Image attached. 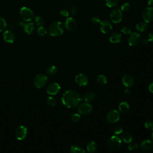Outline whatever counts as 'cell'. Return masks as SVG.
<instances>
[{
    "label": "cell",
    "instance_id": "6da1fadb",
    "mask_svg": "<svg viewBox=\"0 0 153 153\" xmlns=\"http://www.w3.org/2000/svg\"><path fill=\"white\" fill-rule=\"evenodd\" d=\"M81 100L79 94L71 90L66 91L62 97V103L68 108L76 107Z\"/></svg>",
    "mask_w": 153,
    "mask_h": 153
},
{
    "label": "cell",
    "instance_id": "7a4b0ae2",
    "mask_svg": "<svg viewBox=\"0 0 153 153\" xmlns=\"http://www.w3.org/2000/svg\"><path fill=\"white\" fill-rule=\"evenodd\" d=\"M64 31V26L60 21L53 22L48 27V33L51 36H58L63 34Z\"/></svg>",
    "mask_w": 153,
    "mask_h": 153
},
{
    "label": "cell",
    "instance_id": "3957f363",
    "mask_svg": "<svg viewBox=\"0 0 153 153\" xmlns=\"http://www.w3.org/2000/svg\"><path fill=\"white\" fill-rule=\"evenodd\" d=\"M121 146V139L116 136L114 135L111 136L107 143L108 148L111 151H116L118 150Z\"/></svg>",
    "mask_w": 153,
    "mask_h": 153
},
{
    "label": "cell",
    "instance_id": "277c9868",
    "mask_svg": "<svg viewBox=\"0 0 153 153\" xmlns=\"http://www.w3.org/2000/svg\"><path fill=\"white\" fill-rule=\"evenodd\" d=\"M20 16L25 22L31 21L34 17L33 11L27 7H23L21 8L20 10Z\"/></svg>",
    "mask_w": 153,
    "mask_h": 153
},
{
    "label": "cell",
    "instance_id": "5b68a950",
    "mask_svg": "<svg viewBox=\"0 0 153 153\" xmlns=\"http://www.w3.org/2000/svg\"><path fill=\"white\" fill-rule=\"evenodd\" d=\"M48 82V76L44 74H38L33 79V84L38 88H41L44 87Z\"/></svg>",
    "mask_w": 153,
    "mask_h": 153
},
{
    "label": "cell",
    "instance_id": "8992f818",
    "mask_svg": "<svg viewBox=\"0 0 153 153\" xmlns=\"http://www.w3.org/2000/svg\"><path fill=\"white\" fill-rule=\"evenodd\" d=\"M111 20L114 23H119L123 20V13L121 10L114 8L109 13Z\"/></svg>",
    "mask_w": 153,
    "mask_h": 153
},
{
    "label": "cell",
    "instance_id": "52a82bcc",
    "mask_svg": "<svg viewBox=\"0 0 153 153\" xmlns=\"http://www.w3.org/2000/svg\"><path fill=\"white\" fill-rule=\"evenodd\" d=\"M93 111L92 105L87 102L80 104L78 108V111L80 115L90 114Z\"/></svg>",
    "mask_w": 153,
    "mask_h": 153
},
{
    "label": "cell",
    "instance_id": "ba28073f",
    "mask_svg": "<svg viewBox=\"0 0 153 153\" xmlns=\"http://www.w3.org/2000/svg\"><path fill=\"white\" fill-rule=\"evenodd\" d=\"M141 41V36L137 32H133L130 33L127 42L130 46L134 47L137 45Z\"/></svg>",
    "mask_w": 153,
    "mask_h": 153
},
{
    "label": "cell",
    "instance_id": "9c48e42d",
    "mask_svg": "<svg viewBox=\"0 0 153 153\" xmlns=\"http://www.w3.org/2000/svg\"><path fill=\"white\" fill-rule=\"evenodd\" d=\"M120 118V115L117 110L113 109L110 111L107 114L106 120L110 124H114L117 122Z\"/></svg>",
    "mask_w": 153,
    "mask_h": 153
},
{
    "label": "cell",
    "instance_id": "30bf717a",
    "mask_svg": "<svg viewBox=\"0 0 153 153\" xmlns=\"http://www.w3.org/2000/svg\"><path fill=\"white\" fill-rule=\"evenodd\" d=\"M142 17L143 21L146 23H150L153 20V7H146L142 13Z\"/></svg>",
    "mask_w": 153,
    "mask_h": 153
},
{
    "label": "cell",
    "instance_id": "8fae6325",
    "mask_svg": "<svg viewBox=\"0 0 153 153\" xmlns=\"http://www.w3.org/2000/svg\"><path fill=\"white\" fill-rule=\"evenodd\" d=\"M14 134L17 139L19 140H23L27 136V128L24 126H20L16 129Z\"/></svg>",
    "mask_w": 153,
    "mask_h": 153
},
{
    "label": "cell",
    "instance_id": "7c38bea8",
    "mask_svg": "<svg viewBox=\"0 0 153 153\" xmlns=\"http://www.w3.org/2000/svg\"><path fill=\"white\" fill-rule=\"evenodd\" d=\"M112 27L111 22L108 20H103L100 23V31L104 34L109 33L112 30Z\"/></svg>",
    "mask_w": 153,
    "mask_h": 153
},
{
    "label": "cell",
    "instance_id": "4fadbf2b",
    "mask_svg": "<svg viewBox=\"0 0 153 153\" xmlns=\"http://www.w3.org/2000/svg\"><path fill=\"white\" fill-rule=\"evenodd\" d=\"M75 82L77 85L81 87H84L87 85L88 82V79L87 75H85L84 74L80 73L76 75L75 78Z\"/></svg>",
    "mask_w": 153,
    "mask_h": 153
},
{
    "label": "cell",
    "instance_id": "5bb4252c",
    "mask_svg": "<svg viewBox=\"0 0 153 153\" xmlns=\"http://www.w3.org/2000/svg\"><path fill=\"white\" fill-rule=\"evenodd\" d=\"M65 27L68 31H74L76 29L77 27L76 21L73 17H68L65 20Z\"/></svg>",
    "mask_w": 153,
    "mask_h": 153
},
{
    "label": "cell",
    "instance_id": "9a60e30c",
    "mask_svg": "<svg viewBox=\"0 0 153 153\" xmlns=\"http://www.w3.org/2000/svg\"><path fill=\"white\" fill-rule=\"evenodd\" d=\"M60 86L59 85V84L56 82H53L47 86L46 88V91L48 94L53 96L57 94L60 91Z\"/></svg>",
    "mask_w": 153,
    "mask_h": 153
},
{
    "label": "cell",
    "instance_id": "2e32d148",
    "mask_svg": "<svg viewBox=\"0 0 153 153\" xmlns=\"http://www.w3.org/2000/svg\"><path fill=\"white\" fill-rule=\"evenodd\" d=\"M3 38L6 42L12 44L15 40V35L12 30H7L3 33Z\"/></svg>",
    "mask_w": 153,
    "mask_h": 153
},
{
    "label": "cell",
    "instance_id": "e0dca14e",
    "mask_svg": "<svg viewBox=\"0 0 153 153\" xmlns=\"http://www.w3.org/2000/svg\"><path fill=\"white\" fill-rule=\"evenodd\" d=\"M123 84L127 88H130L134 85V79L130 74H126L122 78Z\"/></svg>",
    "mask_w": 153,
    "mask_h": 153
},
{
    "label": "cell",
    "instance_id": "ac0fdd59",
    "mask_svg": "<svg viewBox=\"0 0 153 153\" xmlns=\"http://www.w3.org/2000/svg\"><path fill=\"white\" fill-rule=\"evenodd\" d=\"M122 40V35L118 32H114L109 36V41L112 44H118Z\"/></svg>",
    "mask_w": 153,
    "mask_h": 153
},
{
    "label": "cell",
    "instance_id": "d6986e66",
    "mask_svg": "<svg viewBox=\"0 0 153 153\" xmlns=\"http://www.w3.org/2000/svg\"><path fill=\"white\" fill-rule=\"evenodd\" d=\"M140 146L144 151H149L153 147V143L150 139H146L142 141Z\"/></svg>",
    "mask_w": 153,
    "mask_h": 153
},
{
    "label": "cell",
    "instance_id": "ffe728a7",
    "mask_svg": "<svg viewBox=\"0 0 153 153\" xmlns=\"http://www.w3.org/2000/svg\"><path fill=\"white\" fill-rule=\"evenodd\" d=\"M148 23L144 21H140L136 24V29L137 31L140 32H143L145 31L148 28Z\"/></svg>",
    "mask_w": 153,
    "mask_h": 153
},
{
    "label": "cell",
    "instance_id": "44dd1931",
    "mask_svg": "<svg viewBox=\"0 0 153 153\" xmlns=\"http://www.w3.org/2000/svg\"><path fill=\"white\" fill-rule=\"evenodd\" d=\"M24 31L28 35H31L35 30V25L33 23H27L23 25Z\"/></svg>",
    "mask_w": 153,
    "mask_h": 153
},
{
    "label": "cell",
    "instance_id": "7402d4cb",
    "mask_svg": "<svg viewBox=\"0 0 153 153\" xmlns=\"http://www.w3.org/2000/svg\"><path fill=\"white\" fill-rule=\"evenodd\" d=\"M69 153H87V152L81 146L75 145L71 146Z\"/></svg>",
    "mask_w": 153,
    "mask_h": 153
},
{
    "label": "cell",
    "instance_id": "603a6c76",
    "mask_svg": "<svg viewBox=\"0 0 153 153\" xmlns=\"http://www.w3.org/2000/svg\"><path fill=\"white\" fill-rule=\"evenodd\" d=\"M130 108V105L127 102H122L118 105V109L120 112L125 114L128 112Z\"/></svg>",
    "mask_w": 153,
    "mask_h": 153
},
{
    "label": "cell",
    "instance_id": "cb8c5ba5",
    "mask_svg": "<svg viewBox=\"0 0 153 153\" xmlns=\"http://www.w3.org/2000/svg\"><path fill=\"white\" fill-rule=\"evenodd\" d=\"M95 97V94L93 92H88V93H85L82 98H81V100H84L85 102H90L91 101H92Z\"/></svg>",
    "mask_w": 153,
    "mask_h": 153
},
{
    "label": "cell",
    "instance_id": "d4e9b609",
    "mask_svg": "<svg viewBox=\"0 0 153 153\" xmlns=\"http://www.w3.org/2000/svg\"><path fill=\"white\" fill-rule=\"evenodd\" d=\"M97 143L94 141H91L87 146V151L88 153H94L97 150Z\"/></svg>",
    "mask_w": 153,
    "mask_h": 153
},
{
    "label": "cell",
    "instance_id": "484cf974",
    "mask_svg": "<svg viewBox=\"0 0 153 153\" xmlns=\"http://www.w3.org/2000/svg\"><path fill=\"white\" fill-rule=\"evenodd\" d=\"M122 139L126 143H131L133 139L132 135L128 131H124L122 134Z\"/></svg>",
    "mask_w": 153,
    "mask_h": 153
},
{
    "label": "cell",
    "instance_id": "4316f807",
    "mask_svg": "<svg viewBox=\"0 0 153 153\" xmlns=\"http://www.w3.org/2000/svg\"><path fill=\"white\" fill-rule=\"evenodd\" d=\"M107 81H108L107 77L105 75L100 74L97 77V82L99 85H105L107 83Z\"/></svg>",
    "mask_w": 153,
    "mask_h": 153
},
{
    "label": "cell",
    "instance_id": "83f0119b",
    "mask_svg": "<svg viewBox=\"0 0 153 153\" xmlns=\"http://www.w3.org/2000/svg\"><path fill=\"white\" fill-rule=\"evenodd\" d=\"M57 72V69L56 68V66H50L49 67H48L46 69V73L47 75H54Z\"/></svg>",
    "mask_w": 153,
    "mask_h": 153
},
{
    "label": "cell",
    "instance_id": "f1b7e54d",
    "mask_svg": "<svg viewBox=\"0 0 153 153\" xmlns=\"http://www.w3.org/2000/svg\"><path fill=\"white\" fill-rule=\"evenodd\" d=\"M118 2L117 0H105V4L109 8H114L118 5Z\"/></svg>",
    "mask_w": 153,
    "mask_h": 153
},
{
    "label": "cell",
    "instance_id": "f546056e",
    "mask_svg": "<svg viewBox=\"0 0 153 153\" xmlns=\"http://www.w3.org/2000/svg\"><path fill=\"white\" fill-rule=\"evenodd\" d=\"M36 33L39 36H44L45 35L47 34V30L45 27H44L43 26H41L37 29Z\"/></svg>",
    "mask_w": 153,
    "mask_h": 153
},
{
    "label": "cell",
    "instance_id": "4dcf8cb0",
    "mask_svg": "<svg viewBox=\"0 0 153 153\" xmlns=\"http://www.w3.org/2000/svg\"><path fill=\"white\" fill-rule=\"evenodd\" d=\"M139 145L136 143H130L128 146V150L130 151H133V152L137 151L139 149Z\"/></svg>",
    "mask_w": 153,
    "mask_h": 153
},
{
    "label": "cell",
    "instance_id": "1f68e13d",
    "mask_svg": "<svg viewBox=\"0 0 153 153\" xmlns=\"http://www.w3.org/2000/svg\"><path fill=\"white\" fill-rule=\"evenodd\" d=\"M44 19L41 16H36L35 18V23L37 26H41L44 24Z\"/></svg>",
    "mask_w": 153,
    "mask_h": 153
},
{
    "label": "cell",
    "instance_id": "d6a6232c",
    "mask_svg": "<svg viewBox=\"0 0 153 153\" xmlns=\"http://www.w3.org/2000/svg\"><path fill=\"white\" fill-rule=\"evenodd\" d=\"M7 26V23L5 19L0 16V32L3 31Z\"/></svg>",
    "mask_w": 153,
    "mask_h": 153
},
{
    "label": "cell",
    "instance_id": "836d02e7",
    "mask_svg": "<svg viewBox=\"0 0 153 153\" xmlns=\"http://www.w3.org/2000/svg\"><path fill=\"white\" fill-rule=\"evenodd\" d=\"M130 4L129 2H126L124 3H123L122 4V5L121 6V11H124V12H126V11H128L130 9Z\"/></svg>",
    "mask_w": 153,
    "mask_h": 153
},
{
    "label": "cell",
    "instance_id": "e575fe53",
    "mask_svg": "<svg viewBox=\"0 0 153 153\" xmlns=\"http://www.w3.org/2000/svg\"><path fill=\"white\" fill-rule=\"evenodd\" d=\"M123 131V129L121 127L119 126H115L114 129H113V133L115 135L117 136V135H119L120 134H121Z\"/></svg>",
    "mask_w": 153,
    "mask_h": 153
},
{
    "label": "cell",
    "instance_id": "d590c367",
    "mask_svg": "<svg viewBox=\"0 0 153 153\" xmlns=\"http://www.w3.org/2000/svg\"><path fill=\"white\" fill-rule=\"evenodd\" d=\"M47 103L49 106H54L56 104V100L54 97H53L51 96H50L47 99Z\"/></svg>",
    "mask_w": 153,
    "mask_h": 153
},
{
    "label": "cell",
    "instance_id": "8d00e7d4",
    "mask_svg": "<svg viewBox=\"0 0 153 153\" xmlns=\"http://www.w3.org/2000/svg\"><path fill=\"white\" fill-rule=\"evenodd\" d=\"M144 126L148 130H153V121L149 120V121H146L144 124Z\"/></svg>",
    "mask_w": 153,
    "mask_h": 153
},
{
    "label": "cell",
    "instance_id": "74e56055",
    "mask_svg": "<svg viewBox=\"0 0 153 153\" xmlns=\"http://www.w3.org/2000/svg\"><path fill=\"white\" fill-rule=\"evenodd\" d=\"M121 32L124 33V35H128V34H130L131 33V29L128 27V26H124L121 30Z\"/></svg>",
    "mask_w": 153,
    "mask_h": 153
},
{
    "label": "cell",
    "instance_id": "f35d334b",
    "mask_svg": "<svg viewBox=\"0 0 153 153\" xmlns=\"http://www.w3.org/2000/svg\"><path fill=\"white\" fill-rule=\"evenodd\" d=\"M81 115L79 114H74L72 115L71 119L73 122H78L79 121Z\"/></svg>",
    "mask_w": 153,
    "mask_h": 153
},
{
    "label": "cell",
    "instance_id": "ab89813d",
    "mask_svg": "<svg viewBox=\"0 0 153 153\" xmlns=\"http://www.w3.org/2000/svg\"><path fill=\"white\" fill-rule=\"evenodd\" d=\"M101 20L99 16H94L92 17L91 19V22L94 24V25H98L100 24L101 22Z\"/></svg>",
    "mask_w": 153,
    "mask_h": 153
},
{
    "label": "cell",
    "instance_id": "60d3db41",
    "mask_svg": "<svg viewBox=\"0 0 153 153\" xmlns=\"http://www.w3.org/2000/svg\"><path fill=\"white\" fill-rule=\"evenodd\" d=\"M69 11L66 9H62L60 11L59 14L63 17H67L69 16Z\"/></svg>",
    "mask_w": 153,
    "mask_h": 153
},
{
    "label": "cell",
    "instance_id": "b9f144b4",
    "mask_svg": "<svg viewBox=\"0 0 153 153\" xmlns=\"http://www.w3.org/2000/svg\"><path fill=\"white\" fill-rule=\"evenodd\" d=\"M148 39L149 40V42L153 43V30L151 31V32H149V33L148 34Z\"/></svg>",
    "mask_w": 153,
    "mask_h": 153
},
{
    "label": "cell",
    "instance_id": "7bdbcfd3",
    "mask_svg": "<svg viewBox=\"0 0 153 153\" xmlns=\"http://www.w3.org/2000/svg\"><path fill=\"white\" fill-rule=\"evenodd\" d=\"M71 12L72 14V15H75L78 12V10L75 7H72L71 9Z\"/></svg>",
    "mask_w": 153,
    "mask_h": 153
},
{
    "label": "cell",
    "instance_id": "ee69618b",
    "mask_svg": "<svg viewBox=\"0 0 153 153\" xmlns=\"http://www.w3.org/2000/svg\"><path fill=\"white\" fill-rule=\"evenodd\" d=\"M148 89L151 93H153V81L149 84L148 86Z\"/></svg>",
    "mask_w": 153,
    "mask_h": 153
},
{
    "label": "cell",
    "instance_id": "f6af8a7d",
    "mask_svg": "<svg viewBox=\"0 0 153 153\" xmlns=\"http://www.w3.org/2000/svg\"><path fill=\"white\" fill-rule=\"evenodd\" d=\"M124 94H125L126 96H128V95L130 94L131 91H130V90L128 88H126V89L124 90Z\"/></svg>",
    "mask_w": 153,
    "mask_h": 153
},
{
    "label": "cell",
    "instance_id": "bcb514c9",
    "mask_svg": "<svg viewBox=\"0 0 153 153\" xmlns=\"http://www.w3.org/2000/svg\"><path fill=\"white\" fill-rule=\"evenodd\" d=\"M142 42L143 44H147L148 42H149V40L148 39V38H143L142 39Z\"/></svg>",
    "mask_w": 153,
    "mask_h": 153
},
{
    "label": "cell",
    "instance_id": "7dc6e473",
    "mask_svg": "<svg viewBox=\"0 0 153 153\" xmlns=\"http://www.w3.org/2000/svg\"><path fill=\"white\" fill-rule=\"evenodd\" d=\"M148 5L150 7L153 6V0H148Z\"/></svg>",
    "mask_w": 153,
    "mask_h": 153
},
{
    "label": "cell",
    "instance_id": "c3c4849f",
    "mask_svg": "<svg viewBox=\"0 0 153 153\" xmlns=\"http://www.w3.org/2000/svg\"><path fill=\"white\" fill-rule=\"evenodd\" d=\"M152 140H153V131H152Z\"/></svg>",
    "mask_w": 153,
    "mask_h": 153
}]
</instances>
